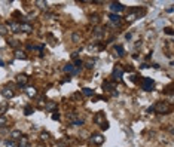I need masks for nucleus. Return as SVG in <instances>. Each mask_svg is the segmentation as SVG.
Masks as SVG:
<instances>
[{
    "label": "nucleus",
    "mask_w": 174,
    "mask_h": 147,
    "mask_svg": "<svg viewBox=\"0 0 174 147\" xmlns=\"http://www.w3.org/2000/svg\"><path fill=\"white\" fill-rule=\"evenodd\" d=\"M115 51L118 52L119 57H124V55H125V51H124V46H122V45H116V46H115Z\"/></svg>",
    "instance_id": "aec40b11"
},
{
    "label": "nucleus",
    "mask_w": 174,
    "mask_h": 147,
    "mask_svg": "<svg viewBox=\"0 0 174 147\" xmlns=\"http://www.w3.org/2000/svg\"><path fill=\"white\" fill-rule=\"evenodd\" d=\"M36 5L40 7V9H48V3L46 2H42V0H39V2H36Z\"/></svg>",
    "instance_id": "cd10ccee"
},
{
    "label": "nucleus",
    "mask_w": 174,
    "mask_h": 147,
    "mask_svg": "<svg viewBox=\"0 0 174 147\" xmlns=\"http://www.w3.org/2000/svg\"><path fill=\"white\" fill-rule=\"evenodd\" d=\"M144 13V9H142L140 11V7H133V9H129L128 11V13H127V21L128 22H133L134 20H137V18H140V15H143Z\"/></svg>",
    "instance_id": "f03ea898"
},
{
    "label": "nucleus",
    "mask_w": 174,
    "mask_h": 147,
    "mask_svg": "<svg viewBox=\"0 0 174 147\" xmlns=\"http://www.w3.org/2000/svg\"><path fill=\"white\" fill-rule=\"evenodd\" d=\"M22 147H30V144H27V146H22Z\"/></svg>",
    "instance_id": "79ce46f5"
},
{
    "label": "nucleus",
    "mask_w": 174,
    "mask_h": 147,
    "mask_svg": "<svg viewBox=\"0 0 174 147\" xmlns=\"http://www.w3.org/2000/svg\"><path fill=\"white\" fill-rule=\"evenodd\" d=\"M73 126H82L83 125V119H74L73 122H72Z\"/></svg>",
    "instance_id": "c85d7f7f"
},
{
    "label": "nucleus",
    "mask_w": 174,
    "mask_h": 147,
    "mask_svg": "<svg viewBox=\"0 0 174 147\" xmlns=\"http://www.w3.org/2000/svg\"><path fill=\"white\" fill-rule=\"evenodd\" d=\"M7 34V25L0 24V36H6Z\"/></svg>",
    "instance_id": "5701e85b"
},
{
    "label": "nucleus",
    "mask_w": 174,
    "mask_h": 147,
    "mask_svg": "<svg viewBox=\"0 0 174 147\" xmlns=\"http://www.w3.org/2000/svg\"><path fill=\"white\" fill-rule=\"evenodd\" d=\"M72 98H73V100H79V98H81V94H79V92L73 94V95H72Z\"/></svg>",
    "instance_id": "c9c22d12"
},
{
    "label": "nucleus",
    "mask_w": 174,
    "mask_h": 147,
    "mask_svg": "<svg viewBox=\"0 0 174 147\" xmlns=\"http://www.w3.org/2000/svg\"><path fill=\"white\" fill-rule=\"evenodd\" d=\"M94 36L97 37V39H103L104 37V30L100 28V27H97V28L94 30Z\"/></svg>",
    "instance_id": "f3484780"
},
{
    "label": "nucleus",
    "mask_w": 174,
    "mask_h": 147,
    "mask_svg": "<svg viewBox=\"0 0 174 147\" xmlns=\"http://www.w3.org/2000/svg\"><path fill=\"white\" fill-rule=\"evenodd\" d=\"M40 140H43V141L49 140V132H45V131H43V132L40 134Z\"/></svg>",
    "instance_id": "c756f323"
},
{
    "label": "nucleus",
    "mask_w": 174,
    "mask_h": 147,
    "mask_svg": "<svg viewBox=\"0 0 174 147\" xmlns=\"http://www.w3.org/2000/svg\"><path fill=\"white\" fill-rule=\"evenodd\" d=\"M27 144H28V138L22 135V137L20 138V147H22V146H27Z\"/></svg>",
    "instance_id": "a878e982"
},
{
    "label": "nucleus",
    "mask_w": 174,
    "mask_h": 147,
    "mask_svg": "<svg viewBox=\"0 0 174 147\" xmlns=\"http://www.w3.org/2000/svg\"><path fill=\"white\" fill-rule=\"evenodd\" d=\"M125 9V6L122 5V3H119V2H113L112 5H110V11H112V13H118V12H122Z\"/></svg>",
    "instance_id": "423d86ee"
},
{
    "label": "nucleus",
    "mask_w": 174,
    "mask_h": 147,
    "mask_svg": "<svg viewBox=\"0 0 174 147\" xmlns=\"http://www.w3.org/2000/svg\"><path fill=\"white\" fill-rule=\"evenodd\" d=\"M6 110H7V102H2L0 104V116H3V113H6Z\"/></svg>",
    "instance_id": "b1692460"
},
{
    "label": "nucleus",
    "mask_w": 174,
    "mask_h": 147,
    "mask_svg": "<svg viewBox=\"0 0 174 147\" xmlns=\"http://www.w3.org/2000/svg\"><path fill=\"white\" fill-rule=\"evenodd\" d=\"M115 89V83L109 82V80H104L103 82V91H113Z\"/></svg>",
    "instance_id": "ddd939ff"
},
{
    "label": "nucleus",
    "mask_w": 174,
    "mask_h": 147,
    "mask_svg": "<svg viewBox=\"0 0 174 147\" xmlns=\"http://www.w3.org/2000/svg\"><path fill=\"white\" fill-rule=\"evenodd\" d=\"M153 111H156V113H159V115H170L171 113V106L167 101H158L153 106Z\"/></svg>",
    "instance_id": "f257e3e1"
},
{
    "label": "nucleus",
    "mask_w": 174,
    "mask_h": 147,
    "mask_svg": "<svg viewBox=\"0 0 174 147\" xmlns=\"http://www.w3.org/2000/svg\"><path fill=\"white\" fill-rule=\"evenodd\" d=\"M165 33H167V34H170V36H173V28L167 27V28H165Z\"/></svg>",
    "instance_id": "e433bc0d"
},
{
    "label": "nucleus",
    "mask_w": 174,
    "mask_h": 147,
    "mask_svg": "<svg viewBox=\"0 0 174 147\" xmlns=\"http://www.w3.org/2000/svg\"><path fill=\"white\" fill-rule=\"evenodd\" d=\"M72 39H73V42H74V43H79V40H81V36H79V34H77V33H74L73 36H72Z\"/></svg>",
    "instance_id": "72a5a7b5"
},
{
    "label": "nucleus",
    "mask_w": 174,
    "mask_h": 147,
    "mask_svg": "<svg viewBox=\"0 0 174 147\" xmlns=\"http://www.w3.org/2000/svg\"><path fill=\"white\" fill-rule=\"evenodd\" d=\"M64 71L66 73H68V74H79V70H77V68H74V65L73 64H66L64 65Z\"/></svg>",
    "instance_id": "9d476101"
},
{
    "label": "nucleus",
    "mask_w": 174,
    "mask_h": 147,
    "mask_svg": "<svg viewBox=\"0 0 174 147\" xmlns=\"http://www.w3.org/2000/svg\"><path fill=\"white\" fill-rule=\"evenodd\" d=\"M0 92H2V95H3V98H6V100H9V98H14V91L9 88V86H6V88H3V89H0Z\"/></svg>",
    "instance_id": "0eeeda50"
},
{
    "label": "nucleus",
    "mask_w": 174,
    "mask_h": 147,
    "mask_svg": "<svg viewBox=\"0 0 174 147\" xmlns=\"http://www.w3.org/2000/svg\"><path fill=\"white\" fill-rule=\"evenodd\" d=\"M82 94L86 95V97H92V95H94V89H91V88H83L82 89Z\"/></svg>",
    "instance_id": "412c9836"
},
{
    "label": "nucleus",
    "mask_w": 174,
    "mask_h": 147,
    "mask_svg": "<svg viewBox=\"0 0 174 147\" xmlns=\"http://www.w3.org/2000/svg\"><path fill=\"white\" fill-rule=\"evenodd\" d=\"M52 119H54V120H58V119H60V113H57V111H55V113L52 115Z\"/></svg>",
    "instance_id": "4c0bfd02"
},
{
    "label": "nucleus",
    "mask_w": 174,
    "mask_h": 147,
    "mask_svg": "<svg viewBox=\"0 0 174 147\" xmlns=\"http://www.w3.org/2000/svg\"><path fill=\"white\" fill-rule=\"evenodd\" d=\"M21 137H22V132L20 131V129H14V131H11V138H12V140H20Z\"/></svg>",
    "instance_id": "2eb2a0df"
},
{
    "label": "nucleus",
    "mask_w": 174,
    "mask_h": 147,
    "mask_svg": "<svg viewBox=\"0 0 174 147\" xmlns=\"http://www.w3.org/2000/svg\"><path fill=\"white\" fill-rule=\"evenodd\" d=\"M153 86H155V82H153V79L152 77H143L142 79V88H143V91H152L153 89Z\"/></svg>",
    "instance_id": "7ed1b4c3"
},
{
    "label": "nucleus",
    "mask_w": 174,
    "mask_h": 147,
    "mask_svg": "<svg viewBox=\"0 0 174 147\" xmlns=\"http://www.w3.org/2000/svg\"><path fill=\"white\" fill-rule=\"evenodd\" d=\"M33 111H34V109H33L31 106H25V109H24V115H25V116H30V115H33Z\"/></svg>",
    "instance_id": "4be33fe9"
},
{
    "label": "nucleus",
    "mask_w": 174,
    "mask_h": 147,
    "mask_svg": "<svg viewBox=\"0 0 174 147\" xmlns=\"http://www.w3.org/2000/svg\"><path fill=\"white\" fill-rule=\"evenodd\" d=\"M94 122L97 123V125H101L103 122H106V117H104V113H103V111H98V113L94 116Z\"/></svg>",
    "instance_id": "9b49d317"
},
{
    "label": "nucleus",
    "mask_w": 174,
    "mask_h": 147,
    "mask_svg": "<svg viewBox=\"0 0 174 147\" xmlns=\"http://www.w3.org/2000/svg\"><path fill=\"white\" fill-rule=\"evenodd\" d=\"M125 39H127V40H129V39H131V34L127 33V34H125Z\"/></svg>",
    "instance_id": "58836bf2"
},
{
    "label": "nucleus",
    "mask_w": 174,
    "mask_h": 147,
    "mask_svg": "<svg viewBox=\"0 0 174 147\" xmlns=\"http://www.w3.org/2000/svg\"><path fill=\"white\" fill-rule=\"evenodd\" d=\"M122 76H124V68L121 65H116L115 68H113V71H112L113 80H121V79H122Z\"/></svg>",
    "instance_id": "20e7f679"
},
{
    "label": "nucleus",
    "mask_w": 174,
    "mask_h": 147,
    "mask_svg": "<svg viewBox=\"0 0 174 147\" xmlns=\"http://www.w3.org/2000/svg\"><path fill=\"white\" fill-rule=\"evenodd\" d=\"M25 94H27L30 98H33V97H36V95H37V91H36L34 86H27V88H25Z\"/></svg>",
    "instance_id": "f8f14e48"
},
{
    "label": "nucleus",
    "mask_w": 174,
    "mask_h": 147,
    "mask_svg": "<svg viewBox=\"0 0 174 147\" xmlns=\"http://www.w3.org/2000/svg\"><path fill=\"white\" fill-rule=\"evenodd\" d=\"M76 68H77V70H81V68L83 67V61H82V59H76V61H74V64H73Z\"/></svg>",
    "instance_id": "bb28decb"
},
{
    "label": "nucleus",
    "mask_w": 174,
    "mask_h": 147,
    "mask_svg": "<svg viewBox=\"0 0 174 147\" xmlns=\"http://www.w3.org/2000/svg\"><path fill=\"white\" fill-rule=\"evenodd\" d=\"M89 140H91V143L95 144V146H101V144L104 143V135H103V134H98V132H97V134H92Z\"/></svg>",
    "instance_id": "39448f33"
},
{
    "label": "nucleus",
    "mask_w": 174,
    "mask_h": 147,
    "mask_svg": "<svg viewBox=\"0 0 174 147\" xmlns=\"http://www.w3.org/2000/svg\"><path fill=\"white\" fill-rule=\"evenodd\" d=\"M15 58L16 59H27V54L24 51H15Z\"/></svg>",
    "instance_id": "a211bd4d"
},
{
    "label": "nucleus",
    "mask_w": 174,
    "mask_h": 147,
    "mask_svg": "<svg viewBox=\"0 0 174 147\" xmlns=\"http://www.w3.org/2000/svg\"><path fill=\"white\" fill-rule=\"evenodd\" d=\"M100 126H101V129H104V131H106V129H109V122H103Z\"/></svg>",
    "instance_id": "f704fd0d"
},
{
    "label": "nucleus",
    "mask_w": 174,
    "mask_h": 147,
    "mask_svg": "<svg viewBox=\"0 0 174 147\" xmlns=\"http://www.w3.org/2000/svg\"><path fill=\"white\" fill-rule=\"evenodd\" d=\"M152 111H153V106H152V107H149V109H147V113H152Z\"/></svg>",
    "instance_id": "ea45409f"
},
{
    "label": "nucleus",
    "mask_w": 174,
    "mask_h": 147,
    "mask_svg": "<svg viewBox=\"0 0 174 147\" xmlns=\"http://www.w3.org/2000/svg\"><path fill=\"white\" fill-rule=\"evenodd\" d=\"M15 80H16V83H18L20 86H25L27 85V82H28V77L25 76V74H18L15 77Z\"/></svg>",
    "instance_id": "1a4fd4ad"
},
{
    "label": "nucleus",
    "mask_w": 174,
    "mask_h": 147,
    "mask_svg": "<svg viewBox=\"0 0 174 147\" xmlns=\"http://www.w3.org/2000/svg\"><path fill=\"white\" fill-rule=\"evenodd\" d=\"M83 65L88 68V70H92V68H94V61H86V63H83Z\"/></svg>",
    "instance_id": "2f4dec72"
},
{
    "label": "nucleus",
    "mask_w": 174,
    "mask_h": 147,
    "mask_svg": "<svg viewBox=\"0 0 174 147\" xmlns=\"http://www.w3.org/2000/svg\"><path fill=\"white\" fill-rule=\"evenodd\" d=\"M3 65H5V63H3V61H0V67H3Z\"/></svg>",
    "instance_id": "a19ab883"
},
{
    "label": "nucleus",
    "mask_w": 174,
    "mask_h": 147,
    "mask_svg": "<svg viewBox=\"0 0 174 147\" xmlns=\"http://www.w3.org/2000/svg\"><path fill=\"white\" fill-rule=\"evenodd\" d=\"M109 18H110V21H112L113 24H116V25L121 24V16H119V13H110Z\"/></svg>",
    "instance_id": "4468645a"
},
{
    "label": "nucleus",
    "mask_w": 174,
    "mask_h": 147,
    "mask_svg": "<svg viewBox=\"0 0 174 147\" xmlns=\"http://www.w3.org/2000/svg\"><path fill=\"white\" fill-rule=\"evenodd\" d=\"M6 123H7V117L6 116H0V128L5 126Z\"/></svg>",
    "instance_id": "7c9ffc66"
},
{
    "label": "nucleus",
    "mask_w": 174,
    "mask_h": 147,
    "mask_svg": "<svg viewBox=\"0 0 174 147\" xmlns=\"http://www.w3.org/2000/svg\"><path fill=\"white\" fill-rule=\"evenodd\" d=\"M91 24H94V25H97L98 22H100V16L98 15H91Z\"/></svg>",
    "instance_id": "393cba45"
},
{
    "label": "nucleus",
    "mask_w": 174,
    "mask_h": 147,
    "mask_svg": "<svg viewBox=\"0 0 174 147\" xmlns=\"http://www.w3.org/2000/svg\"><path fill=\"white\" fill-rule=\"evenodd\" d=\"M45 109H46L48 111L55 110V109H57V102H54V101H48V102H46V106H45Z\"/></svg>",
    "instance_id": "6ab92c4d"
},
{
    "label": "nucleus",
    "mask_w": 174,
    "mask_h": 147,
    "mask_svg": "<svg viewBox=\"0 0 174 147\" xmlns=\"http://www.w3.org/2000/svg\"><path fill=\"white\" fill-rule=\"evenodd\" d=\"M21 31H24V33H31L33 31V25H30L27 22L21 24Z\"/></svg>",
    "instance_id": "dca6fc26"
},
{
    "label": "nucleus",
    "mask_w": 174,
    "mask_h": 147,
    "mask_svg": "<svg viewBox=\"0 0 174 147\" xmlns=\"http://www.w3.org/2000/svg\"><path fill=\"white\" fill-rule=\"evenodd\" d=\"M7 28H9L12 33H20L21 31V24L16 22V21H11L9 25H7Z\"/></svg>",
    "instance_id": "6e6552de"
},
{
    "label": "nucleus",
    "mask_w": 174,
    "mask_h": 147,
    "mask_svg": "<svg viewBox=\"0 0 174 147\" xmlns=\"http://www.w3.org/2000/svg\"><path fill=\"white\" fill-rule=\"evenodd\" d=\"M7 43H9L12 48H16V46H18V40H15V39H9V40H7Z\"/></svg>",
    "instance_id": "473e14b6"
}]
</instances>
